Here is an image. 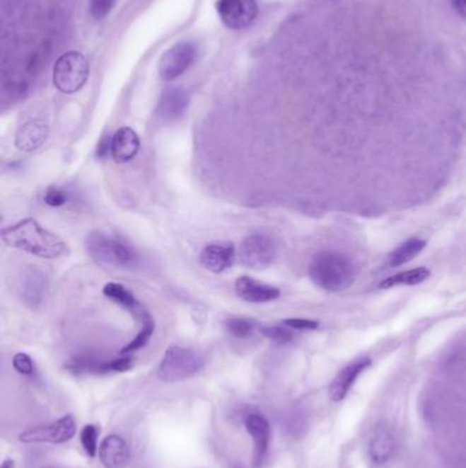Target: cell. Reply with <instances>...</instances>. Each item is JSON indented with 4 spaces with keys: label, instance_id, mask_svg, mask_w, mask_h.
<instances>
[{
    "label": "cell",
    "instance_id": "obj_1",
    "mask_svg": "<svg viewBox=\"0 0 466 468\" xmlns=\"http://www.w3.org/2000/svg\"><path fill=\"white\" fill-rule=\"evenodd\" d=\"M1 241L42 259H57L70 253L67 244L57 234L42 227L36 219L26 218L1 229Z\"/></svg>",
    "mask_w": 466,
    "mask_h": 468
},
{
    "label": "cell",
    "instance_id": "obj_2",
    "mask_svg": "<svg viewBox=\"0 0 466 468\" xmlns=\"http://www.w3.org/2000/svg\"><path fill=\"white\" fill-rule=\"evenodd\" d=\"M309 277L315 285L327 292H341L354 282L356 268L346 255L325 251L312 258L309 263Z\"/></svg>",
    "mask_w": 466,
    "mask_h": 468
},
{
    "label": "cell",
    "instance_id": "obj_3",
    "mask_svg": "<svg viewBox=\"0 0 466 468\" xmlns=\"http://www.w3.org/2000/svg\"><path fill=\"white\" fill-rule=\"evenodd\" d=\"M85 249L92 259L102 265L117 268H133L139 265V253L132 245L99 230L86 236Z\"/></svg>",
    "mask_w": 466,
    "mask_h": 468
},
{
    "label": "cell",
    "instance_id": "obj_4",
    "mask_svg": "<svg viewBox=\"0 0 466 468\" xmlns=\"http://www.w3.org/2000/svg\"><path fill=\"white\" fill-rule=\"evenodd\" d=\"M204 367V359L200 353L190 348L171 346L164 353L158 368V378L163 382H180L187 379Z\"/></svg>",
    "mask_w": 466,
    "mask_h": 468
},
{
    "label": "cell",
    "instance_id": "obj_5",
    "mask_svg": "<svg viewBox=\"0 0 466 468\" xmlns=\"http://www.w3.org/2000/svg\"><path fill=\"white\" fill-rule=\"evenodd\" d=\"M89 72V63L81 52H66L55 62L52 72L54 85L62 93H76L88 81Z\"/></svg>",
    "mask_w": 466,
    "mask_h": 468
},
{
    "label": "cell",
    "instance_id": "obj_6",
    "mask_svg": "<svg viewBox=\"0 0 466 468\" xmlns=\"http://www.w3.org/2000/svg\"><path fill=\"white\" fill-rule=\"evenodd\" d=\"M278 253L275 241L260 233L246 236L240 246V261L252 270H263L272 265Z\"/></svg>",
    "mask_w": 466,
    "mask_h": 468
},
{
    "label": "cell",
    "instance_id": "obj_7",
    "mask_svg": "<svg viewBox=\"0 0 466 468\" xmlns=\"http://www.w3.org/2000/svg\"><path fill=\"white\" fill-rule=\"evenodd\" d=\"M49 289V275L40 266H28L18 282L21 302L32 311L44 304Z\"/></svg>",
    "mask_w": 466,
    "mask_h": 468
},
{
    "label": "cell",
    "instance_id": "obj_8",
    "mask_svg": "<svg viewBox=\"0 0 466 468\" xmlns=\"http://www.w3.org/2000/svg\"><path fill=\"white\" fill-rule=\"evenodd\" d=\"M76 428L77 426L74 418L71 415H66L49 425H42L22 431L18 435V440L25 444H33V443L63 444L74 437Z\"/></svg>",
    "mask_w": 466,
    "mask_h": 468
},
{
    "label": "cell",
    "instance_id": "obj_9",
    "mask_svg": "<svg viewBox=\"0 0 466 468\" xmlns=\"http://www.w3.org/2000/svg\"><path fill=\"white\" fill-rule=\"evenodd\" d=\"M197 50L193 42L182 41L167 50L159 61V74L164 81L181 77L196 59Z\"/></svg>",
    "mask_w": 466,
    "mask_h": 468
},
{
    "label": "cell",
    "instance_id": "obj_10",
    "mask_svg": "<svg viewBox=\"0 0 466 468\" xmlns=\"http://www.w3.org/2000/svg\"><path fill=\"white\" fill-rule=\"evenodd\" d=\"M216 10L224 25L233 30L250 26L259 14L256 0H219Z\"/></svg>",
    "mask_w": 466,
    "mask_h": 468
},
{
    "label": "cell",
    "instance_id": "obj_11",
    "mask_svg": "<svg viewBox=\"0 0 466 468\" xmlns=\"http://www.w3.org/2000/svg\"><path fill=\"white\" fill-rule=\"evenodd\" d=\"M243 425L255 443L253 468H260L265 459L268 445H269V437H271L269 423L262 413L252 412L245 416Z\"/></svg>",
    "mask_w": 466,
    "mask_h": 468
},
{
    "label": "cell",
    "instance_id": "obj_12",
    "mask_svg": "<svg viewBox=\"0 0 466 468\" xmlns=\"http://www.w3.org/2000/svg\"><path fill=\"white\" fill-rule=\"evenodd\" d=\"M103 293L107 299L114 302L115 304L124 308L133 318L144 326L145 324L152 322L153 319L151 318L149 312L142 307L141 303L136 299V296L126 287V286L117 284V282H110L104 286Z\"/></svg>",
    "mask_w": 466,
    "mask_h": 468
},
{
    "label": "cell",
    "instance_id": "obj_13",
    "mask_svg": "<svg viewBox=\"0 0 466 468\" xmlns=\"http://www.w3.org/2000/svg\"><path fill=\"white\" fill-rule=\"evenodd\" d=\"M235 292L243 302L255 304L269 303L281 296V290L276 286L263 284L249 275H241L237 278Z\"/></svg>",
    "mask_w": 466,
    "mask_h": 468
},
{
    "label": "cell",
    "instance_id": "obj_14",
    "mask_svg": "<svg viewBox=\"0 0 466 468\" xmlns=\"http://www.w3.org/2000/svg\"><path fill=\"white\" fill-rule=\"evenodd\" d=\"M189 104V96L181 88L165 89L156 107V117L162 122L170 123L180 120Z\"/></svg>",
    "mask_w": 466,
    "mask_h": 468
},
{
    "label": "cell",
    "instance_id": "obj_15",
    "mask_svg": "<svg viewBox=\"0 0 466 468\" xmlns=\"http://www.w3.org/2000/svg\"><path fill=\"white\" fill-rule=\"evenodd\" d=\"M235 248L231 243H211L202 251L200 262L204 268L212 273H223L234 265Z\"/></svg>",
    "mask_w": 466,
    "mask_h": 468
},
{
    "label": "cell",
    "instance_id": "obj_16",
    "mask_svg": "<svg viewBox=\"0 0 466 468\" xmlns=\"http://www.w3.org/2000/svg\"><path fill=\"white\" fill-rule=\"evenodd\" d=\"M371 366L369 358H361L349 366H346L331 382L330 385V399L332 401H342L347 396L349 390L354 385L357 378L364 372L368 367Z\"/></svg>",
    "mask_w": 466,
    "mask_h": 468
},
{
    "label": "cell",
    "instance_id": "obj_17",
    "mask_svg": "<svg viewBox=\"0 0 466 468\" xmlns=\"http://www.w3.org/2000/svg\"><path fill=\"white\" fill-rule=\"evenodd\" d=\"M141 142L132 127H121L111 137V156L117 163L130 162L140 151Z\"/></svg>",
    "mask_w": 466,
    "mask_h": 468
},
{
    "label": "cell",
    "instance_id": "obj_18",
    "mask_svg": "<svg viewBox=\"0 0 466 468\" xmlns=\"http://www.w3.org/2000/svg\"><path fill=\"white\" fill-rule=\"evenodd\" d=\"M99 459L105 468H124L130 460L126 441L117 435H107L99 447Z\"/></svg>",
    "mask_w": 466,
    "mask_h": 468
},
{
    "label": "cell",
    "instance_id": "obj_19",
    "mask_svg": "<svg viewBox=\"0 0 466 468\" xmlns=\"http://www.w3.org/2000/svg\"><path fill=\"white\" fill-rule=\"evenodd\" d=\"M49 126L41 120H33L22 125L16 135V145L23 152H33L47 143Z\"/></svg>",
    "mask_w": 466,
    "mask_h": 468
},
{
    "label": "cell",
    "instance_id": "obj_20",
    "mask_svg": "<svg viewBox=\"0 0 466 468\" xmlns=\"http://www.w3.org/2000/svg\"><path fill=\"white\" fill-rule=\"evenodd\" d=\"M395 449V440L390 428H376L369 443V455L376 463H385L390 460Z\"/></svg>",
    "mask_w": 466,
    "mask_h": 468
},
{
    "label": "cell",
    "instance_id": "obj_21",
    "mask_svg": "<svg viewBox=\"0 0 466 468\" xmlns=\"http://www.w3.org/2000/svg\"><path fill=\"white\" fill-rule=\"evenodd\" d=\"M429 274L431 273L426 267H416V268L406 270V271L398 273L395 275H391V277L385 278L379 284V286L382 289H391V287L400 285H419V284L424 282L429 278Z\"/></svg>",
    "mask_w": 466,
    "mask_h": 468
},
{
    "label": "cell",
    "instance_id": "obj_22",
    "mask_svg": "<svg viewBox=\"0 0 466 468\" xmlns=\"http://www.w3.org/2000/svg\"><path fill=\"white\" fill-rule=\"evenodd\" d=\"M426 243L420 239L407 240L404 244L400 245L395 251H392L388 256L387 263L390 267H400L413 261L424 248Z\"/></svg>",
    "mask_w": 466,
    "mask_h": 468
},
{
    "label": "cell",
    "instance_id": "obj_23",
    "mask_svg": "<svg viewBox=\"0 0 466 468\" xmlns=\"http://www.w3.org/2000/svg\"><path fill=\"white\" fill-rule=\"evenodd\" d=\"M257 327V322L250 318L243 316H231L224 321L226 331L235 338H247L250 337Z\"/></svg>",
    "mask_w": 466,
    "mask_h": 468
},
{
    "label": "cell",
    "instance_id": "obj_24",
    "mask_svg": "<svg viewBox=\"0 0 466 468\" xmlns=\"http://www.w3.org/2000/svg\"><path fill=\"white\" fill-rule=\"evenodd\" d=\"M153 331H155V322L153 321L141 326V330L139 331V334L127 346L121 349V355H132L133 352L144 348L149 343L151 337L153 336Z\"/></svg>",
    "mask_w": 466,
    "mask_h": 468
},
{
    "label": "cell",
    "instance_id": "obj_25",
    "mask_svg": "<svg viewBox=\"0 0 466 468\" xmlns=\"http://www.w3.org/2000/svg\"><path fill=\"white\" fill-rule=\"evenodd\" d=\"M81 444L85 453L89 457H95L98 453V437H99V428L95 425H86L81 430Z\"/></svg>",
    "mask_w": 466,
    "mask_h": 468
},
{
    "label": "cell",
    "instance_id": "obj_26",
    "mask_svg": "<svg viewBox=\"0 0 466 468\" xmlns=\"http://www.w3.org/2000/svg\"><path fill=\"white\" fill-rule=\"evenodd\" d=\"M42 200L51 207H63L70 200V192L62 186H49L45 189Z\"/></svg>",
    "mask_w": 466,
    "mask_h": 468
},
{
    "label": "cell",
    "instance_id": "obj_27",
    "mask_svg": "<svg viewBox=\"0 0 466 468\" xmlns=\"http://www.w3.org/2000/svg\"><path fill=\"white\" fill-rule=\"evenodd\" d=\"M260 331L268 340L276 344H287L293 340V333L282 326H263Z\"/></svg>",
    "mask_w": 466,
    "mask_h": 468
},
{
    "label": "cell",
    "instance_id": "obj_28",
    "mask_svg": "<svg viewBox=\"0 0 466 468\" xmlns=\"http://www.w3.org/2000/svg\"><path fill=\"white\" fill-rule=\"evenodd\" d=\"M117 0H89V14L92 18L100 21L105 18L114 8Z\"/></svg>",
    "mask_w": 466,
    "mask_h": 468
},
{
    "label": "cell",
    "instance_id": "obj_29",
    "mask_svg": "<svg viewBox=\"0 0 466 468\" xmlns=\"http://www.w3.org/2000/svg\"><path fill=\"white\" fill-rule=\"evenodd\" d=\"M13 367L16 368L17 372H20L22 375H32L35 372V365H33L32 358L22 352L14 355Z\"/></svg>",
    "mask_w": 466,
    "mask_h": 468
},
{
    "label": "cell",
    "instance_id": "obj_30",
    "mask_svg": "<svg viewBox=\"0 0 466 468\" xmlns=\"http://www.w3.org/2000/svg\"><path fill=\"white\" fill-rule=\"evenodd\" d=\"M284 325L294 329V330H316L319 327V324L316 321L310 319H303V318H293V319H286L284 321Z\"/></svg>",
    "mask_w": 466,
    "mask_h": 468
},
{
    "label": "cell",
    "instance_id": "obj_31",
    "mask_svg": "<svg viewBox=\"0 0 466 468\" xmlns=\"http://www.w3.org/2000/svg\"><path fill=\"white\" fill-rule=\"evenodd\" d=\"M111 154V139L108 136H104L102 140L98 144V151L96 155L99 158H105Z\"/></svg>",
    "mask_w": 466,
    "mask_h": 468
},
{
    "label": "cell",
    "instance_id": "obj_32",
    "mask_svg": "<svg viewBox=\"0 0 466 468\" xmlns=\"http://www.w3.org/2000/svg\"><path fill=\"white\" fill-rule=\"evenodd\" d=\"M458 14L466 18V0H450Z\"/></svg>",
    "mask_w": 466,
    "mask_h": 468
},
{
    "label": "cell",
    "instance_id": "obj_33",
    "mask_svg": "<svg viewBox=\"0 0 466 468\" xmlns=\"http://www.w3.org/2000/svg\"><path fill=\"white\" fill-rule=\"evenodd\" d=\"M14 467V462L11 459H7L1 463V468H13Z\"/></svg>",
    "mask_w": 466,
    "mask_h": 468
},
{
    "label": "cell",
    "instance_id": "obj_34",
    "mask_svg": "<svg viewBox=\"0 0 466 468\" xmlns=\"http://www.w3.org/2000/svg\"><path fill=\"white\" fill-rule=\"evenodd\" d=\"M233 468H243V466H241V464H237V466H234V467Z\"/></svg>",
    "mask_w": 466,
    "mask_h": 468
}]
</instances>
